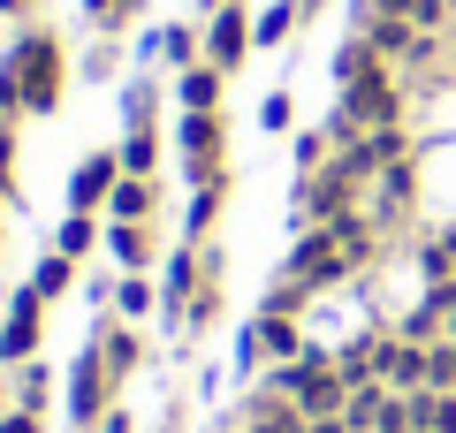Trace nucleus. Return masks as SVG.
<instances>
[{
    "instance_id": "7ed1b4c3",
    "label": "nucleus",
    "mask_w": 456,
    "mask_h": 433,
    "mask_svg": "<svg viewBox=\"0 0 456 433\" xmlns=\"http://www.w3.org/2000/svg\"><path fill=\"white\" fill-rule=\"evenodd\" d=\"M61 396H69V426L77 433H92L99 418L114 411V372H107V357H99V342L77 350V365L61 372Z\"/></svg>"
},
{
    "instance_id": "72a5a7b5",
    "label": "nucleus",
    "mask_w": 456,
    "mask_h": 433,
    "mask_svg": "<svg viewBox=\"0 0 456 433\" xmlns=\"http://www.w3.org/2000/svg\"><path fill=\"white\" fill-rule=\"evenodd\" d=\"M0 122H8V114H0Z\"/></svg>"
},
{
    "instance_id": "0eeeda50",
    "label": "nucleus",
    "mask_w": 456,
    "mask_h": 433,
    "mask_svg": "<svg viewBox=\"0 0 456 433\" xmlns=\"http://www.w3.org/2000/svg\"><path fill=\"white\" fill-rule=\"evenodd\" d=\"M244 53H251V8H244V0H228V8H213V16H206V61L236 77Z\"/></svg>"
},
{
    "instance_id": "a878e982",
    "label": "nucleus",
    "mask_w": 456,
    "mask_h": 433,
    "mask_svg": "<svg viewBox=\"0 0 456 433\" xmlns=\"http://www.w3.org/2000/svg\"><path fill=\"white\" fill-rule=\"evenodd\" d=\"M0 183H16V122H0Z\"/></svg>"
},
{
    "instance_id": "6ab92c4d",
    "label": "nucleus",
    "mask_w": 456,
    "mask_h": 433,
    "mask_svg": "<svg viewBox=\"0 0 456 433\" xmlns=\"http://www.w3.org/2000/svg\"><path fill=\"white\" fill-rule=\"evenodd\" d=\"M152 305H160V289H152L145 274H122V282H114V320H145Z\"/></svg>"
},
{
    "instance_id": "f8f14e48",
    "label": "nucleus",
    "mask_w": 456,
    "mask_h": 433,
    "mask_svg": "<svg viewBox=\"0 0 456 433\" xmlns=\"http://www.w3.org/2000/svg\"><path fill=\"white\" fill-rule=\"evenodd\" d=\"M152 206H160V183L152 176H122L107 198V221H152Z\"/></svg>"
},
{
    "instance_id": "aec40b11",
    "label": "nucleus",
    "mask_w": 456,
    "mask_h": 433,
    "mask_svg": "<svg viewBox=\"0 0 456 433\" xmlns=\"http://www.w3.org/2000/svg\"><path fill=\"white\" fill-rule=\"evenodd\" d=\"M305 305H312V289H305V282H289V274H274V289L259 297V312H266V320H297Z\"/></svg>"
},
{
    "instance_id": "f03ea898",
    "label": "nucleus",
    "mask_w": 456,
    "mask_h": 433,
    "mask_svg": "<svg viewBox=\"0 0 456 433\" xmlns=\"http://www.w3.org/2000/svg\"><path fill=\"white\" fill-rule=\"evenodd\" d=\"M281 274H289V282H305L312 297H320V289L358 282V266H350V251H342L335 228H297V243H289V258H281Z\"/></svg>"
},
{
    "instance_id": "423d86ee",
    "label": "nucleus",
    "mask_w": 456,
    "mask_h": 433,
    "mask_svg": "<svg viewBox=\"0 0 456 433\" xmlns=\"http://www.w3.org/2000/svg\"><path fill=\"white\" fill-rule=\"evenodd\" d=\"M114 183H122V152H84L77 167H69V213H107Z\"/></svg>"
},
{
    "instance_id": "c756f323",
    "label": "nucleus",
    "mask_w": 456,
    "mask_h": 433,
    "mask_svg": "<svg viewBox=\"0 0 456 433\" xmlns=\"http://www.w3.org/2000/svg\"><path fill=\"white\" fill-rule=\"evenodd\" d=\"M23 8H31V0H0V16H23Z\"/></svg>"
},
{
    "instance_id": "473e14b6",
    "label": "nucleus",
    "mask_w": 456,
    "mask_h": 433,
    "mask_svg": "<svg viewBox=\"0 0 456 433\" xmlns=\"http://www.w3.org/2000/svg\"><path fill=\"white\" fill-rule=\"evenodd\" d=\"M0 198H16V183H0Z\"/></svg>"
},
{
    "instance_id": "5701e85b",
    "label": "nucleus",
    "mask_w": 456,
    "mask_h": 433,
    "mask_svg": "<svg viewBox=\"0 0 456 433\" xmlns=\"http://www.w3.org/2000/svg\"><path fill=\"white\" fill-rule=\"evenodd\" d=\"M53 380H61V372H53V365H38V357H31V365H23V380H16L23 411H38V418H46V403H53Z\"/></svg>"
},
{
    "instance_id": "f704fd0d",
    "label": "nucleus",
    "mask_w": 456,
    "mask_h": 433,
    "mask_svg": "<svg viewBox=\"0 0 456 433\" xmlns=\"http://www.w3.org/2000/svg\"><path fill=\"white\" fill-rule=\"evenodd\" d=\"M0 23H8V16H0Z\"/></svg>"
},
{
    "instance_id": "9b49d317",
    "label": "nucleus",
    "mask_w": 456,
    "mask_h": 433,
    "mask_svg": "<svg viewBox=\"0 0 456 433\" xmlns=\"http://www.w3.org/2000/svg\"><path fill=\"white\" fill-rule=\"evenodd\" d=\"M107 258L122 274H145L152 266V221H107Z\"/></svg>"
},
{
    "instance_id": "2f4dec72",
    "label": "nucleus",
    "mask_w": 456,
    "mask_h": 433,
    "mask_svg": "<svg viewBox=\"0 0 456 433\" xmlns=\"http://www.w3.org/2000/svg\"><path fill=\"white\" fill-rule=\"evenodd\" d=\"M8 380H16V372H0V403H8Z\"/></svg>"
},
{
    "instance_id": "f3484780",
    "label": "nucleus",
    "mask_w": 456,
    "mask_h": 433,
    "mask_svg": "<svg viewBox=\"0 0 456 433\" xmlns=\"http://www.w3.org/2000/svg\"><path fill=\"white\" fill-rule=\"evenodd\" d=\"M114 152H122V176H152V167H160V129H152V122L122 129V144H114Z\"/></svg>"
},
{
    "instance_id": "a211bd4d",
    "label": "nucleus",
    "mask_w": 456,
    "mask_h": 433,
    "mask_svg": "<svg viewBox=\"0 0 456 433\" xmlns=\"http://www.w3.org/2000/svg\"><path fill=\"white\" fill-rule=\"evenodd\" d=\"M297 0H274L266 16H251V53H266V46H289V31H297Z\"/></svg>"
},
{
    "instance_id": "ddd939ff",
    "label": "nucleus",
    "mask_w": 456,
    "mask_h": 433,
    "mask_svg": "<svg viewBox=\"0 0 456 433\" xmlns=\"http://www.w3.org/2000/svg\"><path fill=\"white\" fill-rule=\"evenodd\" d=\"M380 350H388V335H380V327H373V335H358V342H350V350H335V372H342V380H350V388L380 380Z\"/></svg>"
},
{
    "instance_id": "f257e3e1",
    "label": "nucleus",
    "mask_w": 456,
    "mask_h": 433,
    "mask_svg": "<svg viewBox=\"0 0 456 433\" xmlns=\"http://www.w3.org/2000/svg\"><path fill=\"white\" fill-rule=\"evenodd\" d=\"M8 69L23 77V114H53L61 107V84H69V53L53 31H23L8 46Z\"/></svg>"
},
{
    "instance_id": "9d476101",
    "label": "nucleus",
    "mask_w": 456,
    "mask_h": 433,
    "mask_svg": "<svg viewBox=\"0 0 456 433\" xmlns=\"http://www.w3.org/2000/svg\"><path fill=\"white\" fill-rule=\"evenodd\" d=\"M221 92H228V69H213V61L175 69V107L183 114H221Z\"/></svg>"
},
{
    "instance_id": "bb28decb",
    "label": "nucleus",
    "mask_w": 456,
    "mask_h": 433,
    "mask_svg": "<svg viewBox=\"0 0 456 433\" xmlns=\"http://www.w3.org/2000/svg\"><path fill=\"white\" fill-rule=\"evenodd\" d=\"M0 433H38V411H23V403H16V411L0 418Z\"/></svg>"
},
{
    "instance_id": "7c9ffc66",
    "label": "nucleus",
    "mask_w": 456,
    "mask_h": 433,
    "mask_svg": "<svg viewBox=\"0 0 456 433\" xmlns=\"http://www.w3.org/2000/svg\"><path fill=\"white\" fill-rule=\"evenodd\" d=\"M213 8H228V0H198V16H213Z\"/></svg>"
},
{
    "instance_id": "b1692460",
    "label": "nucleus",
    "mask_w": 456,
    "mask_h": 433,
    "mask_svg": "<svg viewBox=\"0 0 456 433\" xmlns=\"http://www.w3.org/2000/svg\"><path fill=\"white\" fill-rule=\"evenodd\" d=\"M259 357H266V342H259V320H244V335H236V372H259Z\"/></svg>"
},
{
    "instance_id": "412c9836",
    "label": "nucleus",
    "mask_w": 456,
    "mask_h": 433,
    "mask_svg": "<svg viewBox=\"0 0 456 433\" xmlns=\"http://www.w3.org/2000/svg\"><path fill=\"white\" fill-rule=\"evenodd\" d=\"M259 342H266V357H281V365H289V357H305V350H312V342L297 335V320H266V312H259Z\"/></svg>"
},
{
    "instance_id": "dca6fc26",
    "label": "nucleus",
    "mask_w": 456,
    "mask_h": 433,
    "mask_svg": "<svg viewBox=\"0 0 456 433\" xmlns=\"http://www.w3.org/2000/svg\"><path fill=\"white\" fill-rule=\"evenodd\" d=\"M99 243H107L99 213H61V228H53V251H61V258H92Z\"/></svg>"
},
{
    "instance_id": "4468645a",
    "label": "nucleus",
    "mask_w": 456,
    "mask_h": 433,
    "mask_svg": "<svg viewBox=\"0 0 456 433\" xmlns=\"http://www.w3.org/2000/svg\"><path fill=\"white\" fill-rule=\"evenodd\" d=\"M145 61L191 69V61H206V53H198V31H191V23H167V31H152V38H145Z\"/></svg>"
},
{
    "instance_id": "1a4fd4ad",
    "label": "nucleus",
    "mask_w": 456,
    "mask_h": 433,
    "mask_svg": "<svg viewBox=\"0 0 456 433\" xmlns=\"http://www.w3.org/2000/svg\"><path fill=\"white\" fill-rule=\"evenodd\" d=\"M236 433H305V411H297L289 396H274V388H259V396H244V411H236Z\"/></svg>"
},
{
    "instance_id": "39448f33",
    "label": "nucleus",
    "mask_w": 456,
    "mask_h": 433,
    "mask_svg": "<svg viewBox=\"0 0 456 433\" xmlns=\"http://www.w3.org/2000/svg\"><path fill=\"white\" fill-rule=\"evenodd\" d=\"M206 289V243H175L160 266V320L183 327V312H191V297Z\"/></svg>"
},
{
    "instance_id": "cd10ccee",
    "label": "nucleus",
    "mask_w": 456,
    "mask_h": 433,
    "mask_svg": "<svg viewBox=\"0 0 456 433\" xmlns=\"http://www.w3.org/2000/svg\"><path fill=\"white\" fill-rule=\"evenodd\" d=\"M92 433H137V426H130V411H122V403H114V411H107V418H99V426H92Z\"/></svg>"
},
{
    "instance_id": "6e6552de",
    "label": "nucleus",
    "mask_w": 456,
    "mask_h": 433,
    "mask_svg": "<svg viewBox=\"0 0 456 433\" xmlns=\"http://www.w3.org/2000/svg\"><path fill=\"white\" fill-rule=\"evenodd\" d=\"M92 342H99V357H107V372L114 380H130L137 365H145V335H137V320H92Z\"/></svg>"
},
{
    "instance_id": "20e7f679",
    "label": "nucleus",
    "mask_w": 456,
    "mask_h": 433,
    "mask_svg": "<svg viewBox=\"0 0 456 433\" xmlns=\"http://www.w3.org/2000/svg\"><path fill=\"white\" fill-rule=\"evenodd\" d=\"M38 335H46V297H38L31 282L8 297V320H0V372H16L38 357Z\"/></svg>"
},
{
    "instance_id": "4be33fe9",
    "label": "nucleus",
    "mask_w": 456,
    "mask_h": 433,
    "mask_svg": "<svg viewBox=\"0 0 456 433\" xmlns=\"http://www.w3.org/2000/svg\"><path fill=\"white\" fill-rule=\"evenodd\" d=\"M69 282H77V258H61V251H46V258H38V274H31V289L46 297V305H53V297H69Z\"/></svg>"
},
{
    "instance_id": "393cba45",
    "label": "nucleus",
    "mask_w": 456,
    "mask_h": 433,
    "mask_svg": "<svg viewBox=\"0 0 456 433\" xmlns=\"http://www.w3.org/2000/svg\"><path fill=\"white\" fill-rule=\"evenodd\" d=\"M259 129H289V92H266L259 99Z\"/></svg>"
},
{
    "instance_id": "2eb2a0df",
    "label": "nucleus",
    "mask_w": 456,
    "mask_h": 433,
    "mask_svg": "<svg viewBox=\"0 0 456 433\" xmlns=\"http://www.w3.org/2000/svg\"><path fill=\"white\" fill-rule=\"evenodd\" d=\"M221 198H228V183H198V191H191V206H183V243H206V236H213Z\"/></svg>"
},
{
    "instance_id": "c85d7f7f",
    "label": "nucleus",
    "mask_w": 456,
    "mask_h": 433,
    "mask_svg": "<svg viewBox=\"0 0 456 433\" xmlns=\"http://www.w3.org/2000/svg\"><path fill=\"white\" fill-rule=\"evenodd\" d=\"M305 433H350L342 418H305Z\"/></svg>"
}]
</instances>
